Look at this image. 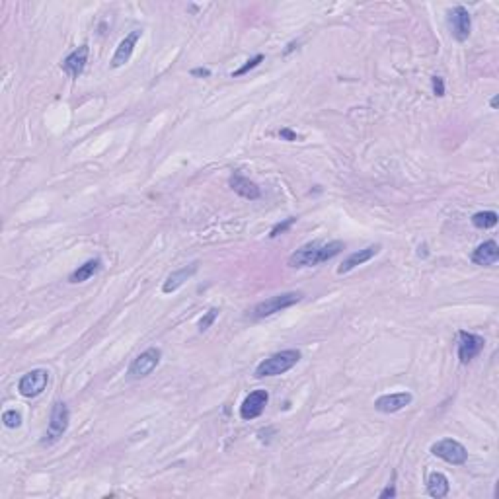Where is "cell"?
Segmentation results:
<instances>
[{
	"label": "cell",
	"instance_id": "6",
	"mask_svg": "<svg viewBox=\"0 0 499 499\" xmlns=\"http://www.w3.org/2000/svg\"><path fill=\"white\" fill-rule=\"evenodd\" d=\"M160 359H162V349L160 347H148L141 355L135 357L133 363L127 369V377L131 380H139V378L153 375V371L160 365Z\"/></svg>",
	"mask_w": 499,
	"mask_h": 499
},
{
	"label": "cell",
	"instance_id": "12",
	"mask_svg": "<svg viewBox=\"0 0 499 499\" xmlns=\"http://www.w3.org/2000/svg\"><path fill=\"white\" fill-rule=\"evenodd\" d=\"M141 35H143L141 30H133L131 34L125 35V39H123L121 43L117 45L115 53H113V57H111V68H121L123 65H127V63L131 61L135 47H137V43H139Z\"/></svg>",
	"mask_w": 499,
	"mask_h": 499
},
{
	"label": "cell",
	"instance_id": "11",
	"mask_svg": "<svg viewBox=\"0 0 499 499\" xmlns=\"http://www.w3.org/2000/svg\"><path fill=\"white\" fill-rule=\"evenodd\" d=\"M88 55H90V47L86 43L80 45L77 47L72 53H68L63 61H61V68L67 72L68 77L75 78L77 80L82 72H84V68H86V63H88Z\"/></svg>",
	"mask_w": 499,
	"mask_h": 499
},
{
	"label": "cell",
	"instance_id": "19",
	"mask_svg": "<svg viewBox=\"0 0 499 499\" xmlns=\"http://www.w3.org/2000/svg\"><path fill=\"white\" fill-rule=\"evenodd\" d=\"M101 269V260H88V262H84L82 266H78L70 275H68V281L70 283H84V281H88L90 277H94L98 271Z\"/></svg>",
	"mask_w": 499,
	"mask_h": 499
},
{
	"label": "cell",
	"instance_id": "2",
	"mask_svg": "<svg viewBox=\"0 0 499 499\" xmlns=\"http://www.w3.org/2000/svg\"><path fill=\"white\" fill-rule=\"evenodd\" d=\"M300 359H302V353H300L299 349H283V351H277V353L264 359L260 365L255 366L254 375L255 378L285 375L287 371H291L293 366L299 363Z\"/></svg>",
	"mask_w": 499,
	"mask_h": 499
},
{
	"label": "cell",
	"instance_id": "27",
	"mask_svg": "<svg viewBox=\"0 0 499 499\" xmlns=\"http://www.w3.org/2000/svg\"><path fill=\"white\" fill-rule=\"evenodd\" d=\"M189 75H191V77H197V78H209L211 77V70H209V68L199 67V68H193Z\"/></svg>",
	"mask_w": 499,
	"mask_h": 499
},
{
	"label": "cell",
	"instance_id": "14",
	"mask_svg": "<svg viewBox=\"0 0 499 499\" xmlns=\"http://www.w3.org/2000/svg\"><path fill=\"white\" fill-rule=\"evenodd\" d=\"M380 244H371L363 248V250H359V252H353V254H349L345 257L344 262H342V266L337 267V275H345V273H349V271H353L355 267L363 266L366 262H371L375 255L380 252Z\"/></svg>",
	"mask_w": 499,
	"mask_h": 499
},
{
	"label": "cell",
	"instance_id": "5",
	"mask_svg": "<svg viewBox=\"0 0 499 499\" xmlns=\"http://www.w3.org/2000/svg\"><path fill=\"white\" fill-rule=\"evenodd\" d=\"M431 455L441 458L444 462L453 466H462L468 460V451L462 443H458L456 439H441L437 443L431 444Z\"/></svg>",
	"mask_w": 499,
	"mask_h": 499
},
{
	"label": "cell",
	"instance_id": "7",
	"mask_svg": "<svg viewBox=\"0 0 499 499\" xmlns=\"http://www.w3.org/2000/svg\"><path fill=\"white\" fill-rule=\"evenodd\" d=\"M49 382V371L45 369H34L30 373H26L20 382H18V392L23 398H37L39 394H43Z\"/></svg>",
	"mask_w": 499,
	"mask_h": 499
},
{
	"label": "cell",
	"instance_id": "13",
	"mask_svg": "<svg viewBox=\"0 0 499 499\" xmlns=\"http://www.w3.org/2000/svg\"><path fill=\"white\" fill-rule=\"evenodd\" d=\"M411 396L410 392H394V394H384L380 398L375 400V410L380 413H396V411L404 410L406 406H410Z\"/></svg>",
	"mask_w": 499,
	"mask_h": 499
},
{
	"label": "cell",
	"instance_id": "4",
	"mask_svg": "<svg viewBox=\"0 0 499 499\" xmlns=\"http://www.w3.org/2000/svg\"><path fill=\"white\" fill-rule=\"evenodd\" d=\"M68 422H70V411H68L65 402H55L51 408V415H49V425L45 431L41 444H53L59 441L68 429Z\"/></svg>",
	"mask_w": 499,
	"mask_h": 499
},
{
	"label": "cell",
	"instance_id": "8",
	"mask_svg": "<svg viewBox=\"0 0 499 499\" xmlns=\"http://www.w3.org/2000/svg\"><path fill=\"white\" fill-rule=\"evenodd\" d=\"M486 340L478 333L458 332V361L462 365H468L472 359H476L484 351Z\"/></svg>",
	"mask_w": 499,
	"mask_h": 499
},
{
	"label": "cell",
	"instance_id": "15",
	"mask_svg": "<svg viewBox=\"0 0 499 499\" xmlns=\"http://www.w3.org/2000/svg\"><path fill=\"white\" fill-rule=\"evenodd\" d=\"M197 269H199V262H191L189 266H184L176 269V271H172L166 277V281H164V285H162V293H164V295L176 293L189 277H193V275L197 273Z\"/></svg>",
	"mask_w": 499,
	"mask_h": 499
},
{
	"label": "cell",
	"instance_id": "9",
	"mask_svg": "<svg viewBox=\"0 0 499 499\" xmlns=\"http://www.w3.org/2000/svg\"><path fill=\"white\" fill-rule=\"evenodd\" d=\"M449 28H451V34L455 37L456 41H466L470 37L472 32V18H470V12L466 10L464 6H455L453 10H449Z\"/></svg>",
	"mask_w": 499,
	"mask_h": 499
},
{
	"label": "cell",
	"instance_id": "16",
	"mask_svg": "<svg viewBox=\"0 0 499 499\" xmlns=\"http://www.w3.org/2000/svg\"><path fill=\"white\" fill-rule=\"evenodd\" d=\"M228 186L233 189L234 193H238L240 197H244V199H250V201H255L262 197V189L260 186L252 182V179H248L246 176L242 174H233L231 179H228Z\"/></svg>",
	"mask_w": 499,
	"mask_h": 499
},
{
	"label": "cell",
	"instance_id": "25",
	"mask_svg": "<svg viewBox=\"0 0 499 499\" xmlns=\"http://www.w3.org/2000/svg\"><path fill=\"white\" fill-rule=\"evenodd\" d=\"M431 86H433V94L437 98H443L444 96V82L441 77H431Z\"/></svg>",
	"mask_w": 499,
	"mask_h": 499
},
{
	"label": "cell",
	"instance_id": "24",
	"mask_svg": "<svg viewBox=\"0 0 499 499\" xmlns=\"http://www.w3.org/2000/svg\"><path fill=\"white\" fill-rule=\"evenodd\" d=\"M217 316H219V309H211L209 312H205V316L199 320V332H207L213 326V322L217 320Z\"/></svg>",
	"mask_w": 499,
	"mask_h": 499
},
{
	"label": "cell",
	"instance_id": "26",
	"mask_svg": "<svg viewBox=\"0 0 499 499\" xmlns=\"http://www.w3.org/2000/svg\"><path fill=\"white\" fill-rule=\"evenodd\" d=\"M396 493H398V491H396V486H394V484H389L387 488H384L382 491H380V493H378V498H380V499L396 498Z\"/></svg>",
	"mask_w": 499,
	"mask_h": 499
},
{
	"label": "cell",
	"instance_id": "30",
	"mask_svg": "<svg viewBox=\"0 0 499 499\" xmlns=\"http://www.w3.org/2000/svg\"><path fill=\"white\" fill-rule=\"evenodd\" d=\"M498 101H499L498 96H493V98H491V101H489V106H491V110H496V108H498Z\"/></svg>",
	"mask_w": 499,
	"mask_h": 499
},
{
	"label": "cell",
	"instance_id": "22",
	"mask_svg": "<svg viewBox=\"0 0 499 499\" xmlns=\"http://www.w3.org/2000/svg\"><path fill=\"white\" fill-rule=\"evenodd\" d=\"M262 61H264V55H255V57H252V59H250V61H246V65H242V67L238 68V70H234V72H233V78L244 77V75H246V72H248V70H252V68L257 67V65H260V63H262Z\"/></svg>",
	"mask_w": 499,
	"mask_h": 499
},
{
	"label": "cell",
	"instance_id": "10",
	"mask_svg": "<svg viewBox=\"0 0 499 499\" xmlns=\"http://www.w3.org/2000/svg\"><path fill=\"white\" fill-rule=\"evenodd\" d=\"M267 402H269V392L267 390H254L250 392L240 406V418L244 422H252L255 418H260L266 410Z\"/></svg>",
	"mask_w": 499,
	"mask_h": 499
},
{
	"label": "cell",
	"instance_id": "18",
	"mask_svg": "<svg viewBox=\"0 0 499 499\" xmlns=\"http://www.w3.org/2000/svg\"><path fill=\"white\" fill-rule=\"evenodd\" d=\"M451 491V484L449 478L444 476L443 472H431L427 476V493L435 499H443L449 496Z\"/></svg>",
	"mask_w": 499,
	"mask_h": 499
},
{
	"label": "cell",
	"instance_id": "1",
	"mask_svg": "<svg viewBox=\"0 0 499 499\" xmlns=\"http://www.w3.org/2000/svg\"><path fill=\"white\" fill-rule=\"evenodd\" d=\"M345 250V244L342 240H332L328 244L320 242H309V244L300 246L297 252L288 255L287 264L293 269H302V267H312L326 264L328 260H332L337 254H342Z\"/></svg>",
	"mask_w": 499,
	"mask_h": 499
},
{
	"label": "cell",
	"instance_id": "21",
	"mask_svg": "<svg viewBox=\"0 0 499 499\" xmlns=\"http://www.w3.org/2000/svg\"><path fill=\"white\" fill-rule=\"evenodd\" d=\"M2 423H4V427H8V429H18V427L22 425V415L16 410H6L2 413Z\"/></svg>",
	"mask_w": 499,
	"mask_h": 499
},
{
	"label": "cell",
	"instance_id": "3",
	"mask_svg": "<svg viewBox=\"0 0 499 499\" xmlns=\"http://www.w3.org/2000/svg\"><path fill=\"white\" fill-rule=\"evenodd\" d=\"M302 297H304V295H302L300 291H291V293L273 295V297H269V299L257 302L254 309H252V312H250V316H252L254 320H264V318H269V316L285 311V309L295 306L297 302L302 300Z\"/></svg>",
	"mask_w": 499,
	"mask_h": 499
},
{
	"label": "cell",
	"instance_id": "20",
	"mask_svg": "<svg viewBox=\"0 0 499 499\" xmlns=\"http://www.w3.org/2000/svg\"><path fill=\"white\" fill-rule=\"evenodd\" d=\"M499 221V215L496 211H480L476 215H472V224L480 228V231H488L493 228Z\"/></svg>",
	"mask_w": 499,
	"mask_h": 499
},
{
	"label": "cell",
	"instance_id": "28",
	"mask_svg": "<svg viewBox=\"0 0 499 499\" xmlns=\"http://www.w3.org/2000/svg\"><path fill=\"white\" fill-rule=\"evenodd\" d=\"M279 137H281V139H287V141H297V139H299V135L293 133L291 129H281Z\"/></svg>",
	"mask_w": 499,
	"mask_h": 499
},
{
	"label": "cell",
	"instance_id": "23",
	"mask_svg": "<svg viewBox=\"0 0 499 499\" xmlns=\"http://www.w3.org/2000/svg\"><path fill=\"white\" fill-rule=\"evenodd\" d=\"M295 222H297V219H295V217H288V219H285L283 222H277V224H275V226L271 228V233H269V238H277L279 234H285L288 231V228H291V226L295 224Z\"/></svg>",
	"mask_w": 499,
	"mask_h": 499
},
{
	"label": "cell",
	"instance_id": "29",
	"mask_svg": "<svg viewBox=\"0 0 499 499\" xmlns=\"http://www.w3.org/2000/svg\"><path fill=\"white\" fill-rule=\"evenodd\" d=\"M297 45H299V43H297V41H293V43H288V45H287V49L283 51V55H288V53H291V51H293V49H295Z\"/></svg>",
	"mask_w": 499,
	"mask_h": 499
},
{
	"label": "cell",
	"instance_id": "17",
	"mask_svg": "<svg viewBox=\"0 0 499 499\" xmlns=\"http://www.w3.org/2000/svg\"><path fill=\"white\" fill-rule=\"evenodd\" d=\"M499 260V246L496 240H488L484 244H480L472 252V264L482 267H489L493 264H498Z\"/></svg>",
	"mask_w": 499,
	"mask_h": 499
}]
</instances>
